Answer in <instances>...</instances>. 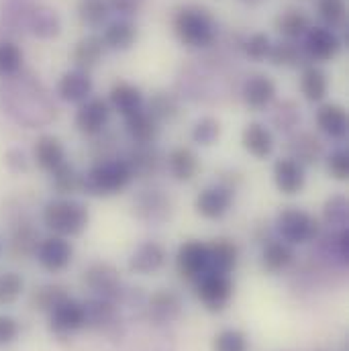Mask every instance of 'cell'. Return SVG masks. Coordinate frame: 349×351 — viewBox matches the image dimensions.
<instances>
[{"label":"cell","mask_w":349,"mask_h":351,"mask_svg":"<svg viewBox=\"0 0 349 351\" xmlns=\"http://www.w3.org/2000/svg\"><path fill=\"white\" fill-rule=\"evenodd\" d=\"M296 260V252L290 243L282 241L280 237H272L263 243L262 267L267 274H282Z\"/></svg>","instance_id":"28"},{"label":"cell","mask_w":349,"mask_h":351,"mask_svg":"<svg viewBox=\"0 0 349 351\" xmlns=\"http://www.w3.org/2000/svg\"><path fill=\"white\" fill-rule=\"evenodd\" d=\"M288 152H290L288 154L290 158L298 160L302 166H309L323 158V143L313 133H296L290 137Z\"/></svg>","instance_id":"36"},{"label":"cell","mask_w":349,"mask_h":351,"mask_svg":"<svg viewBox=\"0 0 349 351\" xmlns=\"http://www.w3.org/2000/svg\"><path fill=\"white\" fill-rule=\"evenodd\" d=\"M176 269L180 278L196 282L208 271V243L198 239L184 241L176 252Z\"/></svg>","instance_id":"13"},{"label":"cell","mask_w":349,"mask_h":351,"mask_svg":"<svg viewBox=\"0 0 349 351\" xmlns=\"http://www.w3.org/2000/svg\"><path fill=\"white\" fill-rule=\"evenodd\" d=\"M25 31L37 39H56L62 33V19L56 8L33 2L25 21Z\"/></svg>","instance_id":"19"},{"label":"cell","mask_w":349,"mask_h":351,"mask_svg":"<svg viewBox=\"0 0 349 351\" xmlns=\"http://www.w3.org/2000/svg\"><path fill=\"white\" fill-rule=\"evenodd\" d=\"M49 178L56 196H74L82 192V172H78L76 166H72L70 162H66L62 168L49 174Z\"/></svg>","instance_id":"38"},{"label":"cell","mask_w":349,"mask_h":351,"mask_svg":"<svg viewBox=\"0 0 349 351\" xmlns=\"http://www.w3.org/2000/svg\"><path fill=\"white\" fill-rule=\"evenodd\" d=\"M272 180L280 194L296 196L306 186V166L290 156H282L272 166Z\"/></svg>","instance_id":"14"},{"label":"cell","mask_w":349,"mask_h":351,"mask_svg":"<svg viewBox=\"0 0 349 351\" xmlns=\"http://www.w3.org/2000/svg\"><path fill=\"white\" fill-rule=\"evenodd\" d=\"M317 12L325 27L337 31L339 27L346 25L348 19V6L346 0H317Z\"/></svg>","instance_id":"46"},{"label":"cell","mask_w":349,"mask_h":351,"mask_svg":"<svg viewBox=\"0 0 349 351\" xmlns=\"http://www.w3.org/2000/svg\"><path fill=\"white\" fill-rule=\"evenodd\" d=\"M110 117H112V110L106 98L90 96L82 104H78V110L74 114V125L84 137L96 139L98 135L106 133Z\"/></svg>","instance_id":"12"},{"label":"cell","mask_w":349,"mask_h":351,"mask_svg":"<svg viewBox=\"0 0 349 351\" xmlns=\"http://www.w3.org/2000/svg\"><path fill=\"white\" fill-rule=\"evenodd\" d=\"M104 53H106V47H104L102 37L98 33H90L86 37L78 39L74 49H72L74 68L90 72V70H94L102 62Z\"/></svg>","instance_id":"31"},{"label":"cell","mask_w":349,"mask_h":351,"mask_svg":"<svg viewBox=\"0 0 349 351\" xmlns=\"http://www.w3.org/2000/svg\"><path fill=\"white\" fill-rule=\"evenodd\" d=\"M70 294H68L66 286H62V284H41V286L31 290L29 304H31L33 311H39V313L47 315L51 308H56Z\"/></svg>","instance_id":"37"},{"label":"cell","mask_w":349,"mask_h":351,"mask_svg":"<svg viewBox=\"0 0 349 351\" xmlns=\"http://www.w3.org/2000/svg\"><path fill=\"white\" fill-rule=\"evenodd\" d=\"M123 121H125V133L133 141V145H156L162 131L160 127L162 123L145 106L125 117Z\"/></svg>","instance_id":"17"},{"label":"cell","mask_w":349,"mask_h":351,"mask_svg":"<svg viewBox=\"0 0 349 351\" xmlns=\"http://www.w3.org/2000/svg\"><path fill=\"white\" fill-rule=\"evenodd\" d=\"M104 47L110 51H129L137 41V27L131 19H115L104 25L100 33Z\"/></svg>","instance_id":"26"},{"label":"cell","mask_w":349,"mask_h":351,"mask_svg":"<svg viewBox=\"0 0 349 351\" xmlns=\"http://www.w3.org/2000/svg\"><path fill=\"white\" fill-rule=\"evenodd\" d=\"M31 6L33 0H2V25L8 31H25Z\"/></svg>","instance_id":"43"},{"label":"cell","mask_w":349,"mask_h":351,"mask_svg":"<svg viewBox=\"0 0 349 351\" xmlns=\"http://www.w3.org/2000/svg\"><path fill=\"white\" fill-rule=\"evenodd\" d=\"M298 121H300V108L292 100H282L274 104L272 123L276 125V129H280L282 133H288L296 129Z\"/></svg>","instance_id":"47"},{"label":"cell","mask_w":349,"mask_h":351,"mask_svg":"<svg viewBox=\"0 0 349 351\" xmlns=\"http://www.w3.org/2000/svg\"><path fill=\"white\" fill-rule=\"evenodd\" d=\"M269 47H272V39L267 33H252L248 39L241 41V49L243 53L252 60V62H263L267 60V53H269Z\"/></svg>","instance_id":"50"},{"label":"cell","mask_w":349,"mask_h":351,"mask_svg":"<svg viewBox=\"0 0 349 351\" xmlns=\"http://www.w3.org/2000/svg\"><path fill=\"white\" fill-rule=\"evenodd\" d=\"M300 43L311 64H327L335 60L344 47L337 31L325 25H311V29L304 33Z\"/></svg>","instance_id":"9"},{"label":"cell","mask_w":349,"mask_h":351,"mask_svg":"<svg viewBox=\"0 0 349 351\" xmlns=\"http://www.w3.org/2000/svg\"><path fill=\"white\" fill-rule=\"evenodd\" d=\"M108 14H110L108 0H80L78 2V16L82 25H86L90 29H98L106 25Z\"/></svg>","instance_id":"44"},{"label":"cell","mask_w":349,"mask_h":351,"mask_svg":"<svg viewBox=\"0 0 349 351\" xmlns=\"http://www.w3.org/2000/svg\"><path fill=\"white\" fill-rule=\"evenodd\" d=\"M135 174L125 158H100L82 172V192L88 196H115L131 186Z\"/></svg>","instance_id":"4"},{"label":"cell","mask_w":349,"mask_h":351,"mask_svg":"<svg viewBox=\"0 0 349 351\" xmlns=\"http://www.w3.org/2000/svg\"><path fill=\"white\" fill-rule=\"evenodd\" d=\"M2 250H4V241L0 239V254H2Z\"/></svg>","instance_id":"56"},{"label":"cell","mask_w":349,"mask_h":351,"mask_svg":"<svg viewBox=\"0 0 349 351\" xmlns=\"http://www.w3.org/2000/svg\"><path fill=\"white\" fill-rule=\"evenodd\" d=\"M25 70L23 47L12 39H0V80Z\"/></svg>","instance_id":"39"},{"label":"cell","mask_w":349,"mask_h":351,"mask_svg":"<svg viewBox=\"0 0 349 351\" xmlns=\"http://www.w3.org/2000/svg\"><path fill=\"white\" fill-rule=\"evenodd\" d=\"M176 39L188 49H208L219 39V23L202 4H184L172 19Z\"/></svg>","instance_id":"2"},{"label":"cell","mask_w":349,"mask_h":351,"mask_svg":"<svg viewBox=\"0 0 349 351\" xmlns=\"http://www.w3.org/2000/svg\"><path fill=\"white\" fill-rule=\"evenodd\" d=\"M194 284H196V298L202 302V306L206 311L221 313L229 306V302L233 298V290H235L231 276L206 271Z\"/></svg>","instance_id":"8"},{"label":"cell","mask_w":349,"mask_h":351,"mask_svg":"<svg viewBox=\"0 0 349 351\" xmlns=\"http://www.w3.org/2000/svg\"><path fill=\"white\" fill-rule=\"evenodd\" d=\"M239 263V247L233 239L219 237L208 243V271L231 276Z\"/></svg>","instance_id":"25"},{"label":"cell","mask_w":349,"mask_h":351,"mask_svg":"<svg viewBox=\"0 0 349 351\" xmlns=\"http://www.w3.org/2000/svg\"><path fill=\"white\" fill-rule=\"evenodd\" d=\"M267 62L274 66H282V68H304L311 64L302 49V43L288 41V39H280V41L272 43Z\"/></svg>","instance_id":"32"},{"label":"cell","mask_w":349,"mask_h":351,"mask_svg":"<svg viewBox=\"0 0 349 351\" xmlns=\"http://www.w3.org/2000/svg\"><path fill=\"white\" fill-rule=\"evenodd\" d=\"M243 2H248V4H258V2H262V0H243Z\"/></svg>","instance_id":"55"},{"label":"cell","mask_w":349,"mask_h":351,"mask_svg":"<svg viewBox=\"0 0 349 351\" xmlns=\"http://www.w3.org/2000/svg\"><path fill=\"white\" fill-rule=\"evenodd\" d=\"M125 160L129 162L135 178H149L158 174L162 164H166V160L156 149V145H135V149L129 152Z\"/></svg>","instance_id":"33"},{"label":"cell","mask_w":349,"mask_h":351,"mask_svg":"<svg viewBox=\"0 0 349 351\" xmlns=\"http://www.w3.org/2000/svg\"><path fill=\"white\" fill-rule=\"evenodd\" d=\"M170 208V200L160 190H145L137 198V215L145 221H160L166 217Z\"/></svg>","instance_id":"40"},{"label":"cell","mask_w":349,"mask_h":351,"mask_svg":"<svg viewBox=\"0 0 349 351\" xmlns=\"http://www.w3.org/2000/svg\"><path fill=\"white\" fill-rule=\"evenodd\" d=\"M147 311H149V317L158 325H166V323H172V321H176L180 317V313H182V300H180V296L176 294L174 290L160 288V290H156L149 296Z\"/></svg>","instance_id":"29"},{"label":"cell","mask_w":349,"mask_h":351,"mask_svg":"<svg viewBox=\"0 0 349 351\" xmlns=\"http://www.w3.org/2000/svg\"><path fill=\"white\" fill-rule=\"evenodd\" d=\"M37 241H39V235H37V229L33 227V223L31 221H19L10 229V235L6 241V252L14 260L33 258Z\"/></svg>","instance_id":"30"},{"label":"cell","mask_w":349,"mask_h":351,"mask_svg":"<svg viewBox=\"0 0 349 351\" xmlns=\"http://www.w3.org/2000/svg\"><path fill=\"white\" fill-rule=\"evenodd\" d=\"M235 204V188L225 182L204 186L194 198V210L206 221H221Z\"/></svg>","instance_id":"7"},{"label":"cell","mask_w":349,"mask_h":351,"mask_svg":"<svg viewBox=\"0 0 349 351\" xmlns=\"http://www.w3.org/2000/svg\"><path fill=\"white\" fill-rule=\"evenodd\" d=\"M33 258L45 271L60 274L74 260V245L66 237L47 233L45 237H39Z\"/></svg>","instance_id":"10"},{"label":"cell","mask_w":349,"mask_h":351,"mask_svg":"<svg viewBox=\"0 0 349 351\" xmlns=\"http://www.w3.org/2000/svg\"><path fill=\"white\" fill-rule=\"evenodd\" d=\"M21 335V323L10 315H0V348L14 343Z\"/></svg>","instance_id":"53"},{"label":"cell","mask_w":349,"mask_h":351,"mask_svg":"<svg viewBox=\"0 0 349 351\" xmlns=\"http://www.w3.org/2000/svg\"><path fill=\"white\" fill-rule=\"evenodd\" d=\"M31 162L45 174H53L58 168H62L68 162V152L66 145L62 143L60 137L51 133H43L35 139L33 149H31Z\"/></svg>","instance_id":"15"},{"label":"cell","mask_w":349,"mask_h":351,"mask_svg":"<svg viewBox=\"0 0 349 351\" xmlns=\"http://www.w3.org/2000/svg\"><path fill=\"white\" fill-rule=\"evenodd\" d=\"M4 164L10 172L14 174H21V172H27L29 166H31V156L27 152H23L21 147H10L6 154H4Z\"/></svg>","instance_id":"52"},{"label":"cell","mask_w":349,"mask_h":351,"mask_svg":"<svg viewBox=\"0 0 349 351\" xmlns=\"http://www.w3.org/2000/svg\"><path fill=\"white\" fill-rule=\"evenodd\" d=\"M168 262V252L160 241H143L129 256V269L141 276L158 274Z\"/></svg>","instance_id":"20"},{"label":"cell","mask_w":349,"mask_h":351,"mask_svg":"<svg viewBox=\"0 0 349 351\" xmlns=\"http://www.w3.org/2000/svg\"><path fill=\"white\" fill-rule=\"evenodd\" d=\"M315 123H317V129L329 139L344 141L348 137V110L341 104H335V102L321 104L319 110L315 112Z\"/></svg>","instance_id":"23"},{"label":"cell","mask_w":349,"mask_h":351,"mask_svg":"<svg viewBox=\"0 0 349 351\" xmlns=\"http://www.w3.org/2000/svg\"><path fill=\"white\" fill-rule=\"evenodd\" d=\"M221 133H223V127H221L219 119H215V117H200L192 125L190 139L198 147H210V145H215L221 139Z\"/></svg>","instance_id":"41"},{"label":"cell","mask_w":349,"mask_h":351,"mask_svg":"<svg viewBox=\"0 0 349 351\" xmlns=\"http://www.w3.org/2000/svg\"><path fill=\"white\" fill-rule=\"evenodd\" d=\"M327 174L337 182H346L349 178V154L348 149H335L325 158Z\"/></svg>","instance_id":"51"},{"label":"cell","mask_w":349,"mask_h":351,"mask_svg":"<svg viewBox=\"0 0 349 351\" xmlns=\"http://www.w3.org/2000/svg\"><path fill=\"white\" fill-rule=\"evenodd\" d=\"M300 92L313 104L323 102L327 98V92H329V78H327V74L319 66H315V64L304 66L302 74H300Z\"/></svg>","instance_id":"35"},{"label":"cell","mask_w":349,"mask_h":351,"mask_svg":"<svg viewBox=\"0 0 349 351\" xmlns=\"http://www.w3.org/2000/svg\"><path fill=\"white\" fill-rule=\"evenodd\" d=\"M0 110L25 129H39L56 119V104L43 82L31 72L0 80Z\"/></svg>","instance_id":"1"},{"label":"cell","mask_w":349,"mask_h":351,"mask_svg":"<svg viewBox=\"0 0 349 351\" xmlns=\"http://www.w3.org/2000/svg\"><path fill=\"white\" fill-rule=\"evenodd\" d=\"M145 108L162 123V121H172L180 114V100L174 92H156L152 96V100L145 104Z\"/></svg>","instance_id":"42"},{"label":"cell","mask_w":349,"mask_h":351,"mask_svg":"<svg viewBox=\"0 0 349 351\" xmlns=\"http://www.w3.org/2000/svg\"><path fill=\"white\" fill-rule=\"evenodd\" d=\"M166 168H168V172H170V176L174 178L176 182L186 184V182H192L198 176V172H200V160H198L194 149H190L186 145H180V147H174L168 154Z\"/></svg>","instance_id":"27"},{"label":"cell","mask_w":349,"mask_h":351,"mask_svg":"<svg viewBox=\"0 0 349 351\" xmlns=\"http://www.w3.org/2000/svg\"><path fill=\"white\" fill-rule=\"evenodd\" d=\"M86 306V329H94L98 333H112L119 329V304L108 298L92 296L84 302Z\"/></svg>","instance_id":"16"},{"label":"cell","mask_w":349,"mask_h":351,"mask_svg":"<svg viewBox=\"0 0 349 351\" xmlns=\"http://www.w3.org/2000/svg\"><path fill=\"white\" fill-rule=\"evenodd\" d=\"M213 351H250V339L241 329H223L213 337Z\"/></svg>","instance_id":"48"},{"label":"cell","mask_w":349,"mask_h":351,"mask_svg":"<svg viewBox=\"0 0 349 351\" xmlns=\"http://www.w3.org/2000/svg\"><path fill=\"white\" fill-rule=\"evenodd\" d=\"M241 145L243 149L254 158V160H267L274 156L276 152V137L272 133L269 127H265L263 123H248L241 131Z\"/></svg>","instance_id":"21"},{"label":"cell","mask_w":349,"mask_h":351,"mask_svg":"<svg viewBox=\"0 0 349 351\" xmlns=\"http://www.w3.org/2000/svg\"><path fill=\"white\" fill-rule=\"evenodd\" d=\"M23 294L25 278L14 269L0 271V306H12Z\"/></svg>","instance_id":"45"},{"label":"cell","mask_w":349,"mask_h":351,"mask_svg":"<svg viewBox=\"0 0 349 351\" xmlns=\"http://www.w3.org/2000/svg\"><path fill=\"white\" fill-rule=\"evenodd\" d=\"M323 215H325V225H329V227L333 225V227H337V231L348 229V198L341 194L329 198L325 202Z\"/></svg>","instance_id":"49"},{"label":"cell","mask_w":349,"mask_h":351,"mask_svg":"<svg viewBox=\"0 0 349 351\" xmlns=\"http://www.w3.org/2000/svg\"><path fill=\"white\" fill-rule=\"evenodd\" d=\"M92 92H94V82L90 78V72L78 70V68L64 72L56 84L58 98L68 104H82L92 96Z\"/></svg>","instance_id":"18"},{"label":"cell","mask_w":349,"mask_h":351,"mask_svg":"<svg viewBox=\"0 0 349 351\" xmlns=\"http://www.w3.org/2000/svg\"><path fill=\"white\" fill-rule=\"evenodd\" d=\"M274 229L278 233V237L286 243H290L292 247L296 245H306L313 243L319 233H321V221L298 206H286L276 215L274 221Z\"/></svg>","instance_id":"5"},{"label":"cell","mask_w":349,"mask_h":351,"mask_svg":"<svg viewBox=\"0 0 349 351\" xmlns=\"http://www.w3.org/2000/svg\"><path fill=\"white\" fill-rule=\"evenodd\" d=\"M276 94H278L276 82L265 74H252L250 78H245V82L241 86V98H243L245 106L252 110L269 108L276 100Z\"/></svg>","instance_id":"22"},{"label":"cell","mask_w":349,"mask_h":351,"mask_svg":"<svg viewBox=\"0 0 349 351\" xmlns=\"http://www.w3.org/2000/svg\"><path fill=\"white\" fill-rule=\"evenodd\" d=\"M90 210L74 196H53L41 208V225L51 235L66 239L78 237L86 231Z\"/></svg>","instance_id":"3"},{"label":"cell","mask_w":349,"mask_h":351,"mask_svg":"<svg viewBox=\"0 0 349 351\" xmlns=\"http://www.w3.org/2000/svg\"><path fill=\"white\" fill-rule=\"evenodd\" d=\"M274 27H276V31L280 33L282 39L300 41L304 37V33L311 29V19L300 8H286L276 16Z\"/></svg>","instance_id":"34"},{"label":"cell","mask_w":349,"mask_h":351,"mask_svg":"<svg viewBox=\"0 0 349 351\" xmlns=\"http://www.w3.org/2000/svg\"><path fill=\"white\" fill-rule=\"evenodd\" d=\"M47 327L58 339H68L86 329V306L72 296L64 298L56 308L47 313Z\"/></svg>","instance_id":"6"},{"label":"cell","mask_w":349,"mask_h":351,"mask_svg":"<svg viewBox=\"0 0 349 351\" xmlns=\"http://www.w3.org/2000/svg\"><path fill=\"white\" fill-rule=\"evenodd\" d=\"M106 102H108L110 110L119 112L125 119V117H129L135 110L145 106V96H143V92H141L139 86H135L131 82H125V80H119L108 90Z\"/></svg>","instance_id":"24"},{"label":"cell","mask_w":349,"mask_h":351,"mask_svg":"<svg viewBox=\"0 0 349 351\" xmlns=\"http://www.w3.org/2000/svg\"><path fill=\"white\" fill-rule=\"evenodd\" d=\"M84 286L92 292V296L108 298L119 304L123 296V282L119 276V269L112 263L96 262L84 269Z\"/></svg>","instance_id":"11"},{"label":"cell","mask_w":349,"mask_h":351,"mask_svg":"<svg viewBox=\"0 0 349 351\" xmlns=\"http://www.w3.org/2000/svg\"><path fill=\"white\" fill-rule=\"evenodd\" d=\"M145 0H108L110 12L119 14L121 19H133L141 8Z\"/></svg>","instance_id":"54"}]
</instances>
